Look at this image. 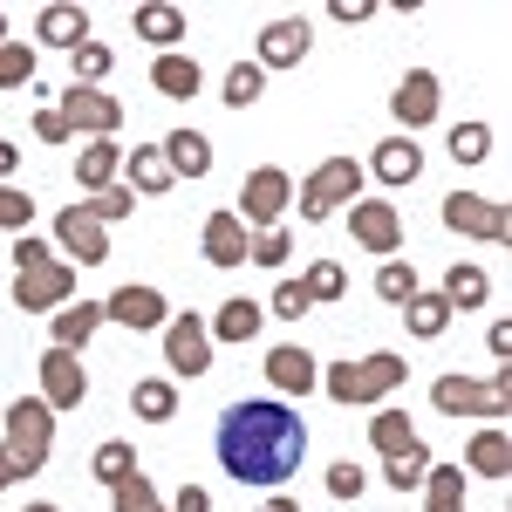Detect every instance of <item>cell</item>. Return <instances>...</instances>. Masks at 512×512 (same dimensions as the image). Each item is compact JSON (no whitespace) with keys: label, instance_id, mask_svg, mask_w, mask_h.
<instances>
[{"label":"cell","instance_id":"obj_1","mask_svg":"<svg viewBox=\"0 0 512 512\" xmlns=\"http://www.w3.org/2000/svg\"><path fill=\"white\" fill-rule=\"evenodd\" d=\"M212 451H219L233 485H287L301 472V458H308V424L280 396H246V403L219 410Z\"/></svg>","mask_w":512,"mask_h":512},{"label":"cell","instance_id":"obj_2","mask_svg":"<svg viewBox=\"0 0 512 512\" xmlns=\"http://www.w3.org/2000/svg\"><path fill=\"white\" fill-rule=\"evenodd\" d=\"M355 198H362V164H355V158H328V164L308 171V185L294 192V205H301V219H308V226H321V219L349 212Z\"/></svg>","mask_w":512,"mask_h":512},{"label":"cell","instance_id":"obj_3","mask_svg":"<svg viewBox=\"0 0 512 512\" xmlns=\"http://www.w3.org/2000/svg\"><path fill=\"white\" fill-rule=\"evenodd\" d=\"M431 410L437 417H492V424H499L512 410V383L506 376H492V383H478V376H437Z\"/></svg>","mask_w":512,"mask_h":512},{"label":"cell","instance_id":"obj_4","mask_svg":"<svg viewBox=\"0 0 512 512\" xmlns=\"http://www.w3.org/2000/svg\"><path fill=\"white\" fill-rule=\"evenodd\" d=\"M287 205H294V178H287L280 164H253V171H246V185H239V212H233V219L246 226V233H253V226L267 233Z\"/></svg>","mask_w":512,"mask_h":512},{"label":"cell","instance_id":"obj_5","mask_svg":"<svg viewBox=\"0 0 512 512\" xmlns=\"http://www.w3.org/2000/svg\"><path fill=\"white\" fill-rule=\"evenodd\" d=\"M55 117L69 123V137H117V123H123V103L117 96H103V89H82V82H69L62 96H55Z\"/></svg>","mask_w":512,"mask_h":512},{"label":"cell","instance_id":"obj_6","mask_svg":"<svg viewBox=\"0 0 512 512\" xmlns=\"http://www.w3.org/2000/svg\"><path fill=\"white\" fill-rule=\"evenodd\" d=\"M7 451H21L35 472L48 465V451H55V410L41 396H14L7 403Z\"/></svg>","mask_w":512,"mask_h":512},{"label":"cell","instance_id":"obj_7","mask_svg":"<svg viewBox=\"0 0 512 512\" xmlns=\"http://www.w3.org/2000/svg\"><path fill=\"white\" fill-rule=\"evenodd\" d=\"M349 239L362 246V253L396 260V253H403V219H396V205L390 198H355L349 205Z\"/></svg>","mask_w":512,"mask_h":512},{"label":"cell","instance_id":"obj_8","mask_svg":"<svg viewBox=\"0 0 512 512\" xmlns=\"http://www.w3.org/2000/svg\"><path fill=\"white\" fill-rule=\"evenodd\" d=\"M437 110H444V82L431 76V69H410V76L390 89V117L403 123L396 137H410V130H424V123H437Z\"/></svg>","mask_w":512,"mask_h":512},{"label":"cell","instance_id":"obj_9","mask_svg":"<svg viewBox=\"0 0 512 512\" xmlns=\"http://www.w3.org/2000/svg\"><path fill=\"white\" fill-rule=\"evenodd\" d=\"M308 48H315V21L308 14H280V21H267L260 28V69H301L308 62Z\"/></svg>","mask_w":512,"mask_h":512},{"label":"cell","instance_id":"obj_10","mask_svg":"<svg viewBox=\"0 0 512 512\" xmlns=\"http://www.w3.org/2000/svg\"><path fill=\"white\" fill-rule=\"evenodd\" d=\"M69 301H76V267H55V260H48V267L14 280V308H21V315H62Z\"/></svg>","mask_w":512,"mask_h":512},{"label":"cell","instance_id":"obj_11","mask_svg":"<svg viewBox=\"0 0 512 512\" xmlns=\"http://www.w3.org/2000/svg\"><path fill=\"white\" fill-rule=\"evenodd\" d=\"M164 362H171V376H205L212 369V328L198 315H171L164 321Z\"/></svg>","mask_w":512,"mask_h":512},{"label":"cell","instance_id":"obj_12","mask_svg":"<svg viewBox=\"0 0 512 512\" xmlns=\"http://www.w3.org/2000/svg\"><path fill=\"white\" fill-rule=\"evenodd\" d=\"M444 233H465V239H506V205L499 198H478V192H451L444 198Z\"/></svg>","mask_w":512,"mask_h":512},{"label":"cell","instance_id":"obj_13","mask_svg":"<svg viewBox=\"0 0 512 512\" xmlns=\"http://www.w3.org/2000/svg\"><path fill=\"white\" fill-rule=\"evenodd\" d=\"M103 321H123V328H137V335H151V328L171 321V308H164V294L151 280H123L117 294L103 301Z\"/></svg>","mask_w":512,"mask_h":512},{"label":"cell","instance_id":"obj_14","mask_svg":"<svg viewBox=\"0 0 512 512\" xmlns=\"http://www.w3.org/2000/svg\"><path fill=\"white\" fill-rule=\"evenodd\" d=\"M369 178L390 185V192L417 185V178H424V144H417V137H383V144L369 151Z\"/></svg>","mask_w":512,"mask_h":512},{"label":"cell","instance_id":"obj_15","mask_svg":"<svg viewBox=\"0 0 512 512\" xmlns=\"http://www.w3.org/2000/svg\"><path fill=\"white\" fill-rule=\"evenodd\" d=\"M82 396H89L82 355H69V349H48V355H41V403H48V410H76Z\"/></svg>","mask_w":512,"mask_h":512},{"label":"cell","instance_id":"obj_16","mask_svg":"<svg viewBox=\"0 0 512 512\" xmlns=\"http://www.w3.org/2000/svg\"><path fill=\"white\" fill-rule=\"evenodd\" d=\"M267 383L280 390V403H287V396H308L321 383V362L301 349V342H274V349H267Z\"/></svg>","mask_w":512,"mask_h":512},{"label":"cell","instance_id":"obj_17","mask_svg":"<svg viewBox=\"0 0 512 512\" xmlns=\"http://www.w3.org/2000/svg\"><path fill=\"white\" fill-rule=\"evenodd\" d=\"M55 239L69 246V260H82V267H103V260H110V233L89 219V205H69V212H55Z\"/></svg>","mask_w":512,"mask_h":512},{"label":"cell","instance_id":"obj_18","mask_svg":"<svg viewBox=\"0 0 512 512\" xmlns=\"http://www.w3.org/2000/svg\"><path fill=\"white\" fill-rule=\"evenodd\" d=\"M465 478H499L512 472V437L499 431V424H485V431H472V444H465V465H458Z\"/></svg>","mask_w":512,"mask_h":512},{"label":"cell","instance_id":"obj_19","mask_svg":"<svg viewBox=\"0 0 512 512\" xmlns=\"http://www.w3.org/2000/svg\"><path fill=\"white\" fill-rule=\"evenodd\" d=\"M117 171L130 178V198H164L171 185H178V178H171V164H164V151H158V144H137V151H130V158H123Z\"/></svg>","mask_w":512,"mask_h":512},{"label":"cell","instance_id":"obj_20","mask_svg":"<svg viewBox=\"0 0 512 512\" xmlns=\"http://www.w3.org/2000/svg\"><path fill=\"white\" fill-rule=\"evenodd\" d=\"M403 376H410V362L396 349H376V355H362L355 362V383H362V403H383L390 390H403Z\"/></svg>","mask_w":512,"mask_h":512},{"label":"cell","instance_id":"obj_21","mask_svg":"<svg viewBox=\"0 0 512 512\" xmlns=\"http://www.w3.org/2000/svg\"><path fill=\"white\" fill-rule=\"evenodd\" d=\"M205 328H212V349H219V342H253V335L267 328V308H260V301H246V294H233V301L205 321Z\"/></svg>","mask_w":512,"mask_h":512},{"label":"cell","instance_id":"obj_22","mask_svg":"<svg viewBox=\"0 0 512 512\" xmlns=\"http://www.w3.org/2000/svg\"><path fill=\"white\" fill-rule=\"evenodd\" d=\"M151 89H158V96H171V103H185V96H198V89H205V69H198L192 55H178V48H171V55H158V62H151Z\"/></svg>","mask_w":512,"mask_h":512},{"label":"cell","instance_id":"obj_23","mask_svg":"<svg viewBox=\"0 0 512 512\" xmlns=\"http://www.w3.org/2000/svg\"><path fill=\"white\" fill-rule=\"evenodd\" d=\"M246 246H253V233L239 226L233 212H212V219H205V260H212V267H239Z\"/></svg>","mask_w":512,"mask_h":512},{"label":"cell","instance_id":"obj_24","mask_svg":"<svg viewBox=\"0 0 512 512\" xmlns=\"http://www.w3.org/2000/svg\"><path fill=\"white\" fill-rule=\"evenodd\" d=\"M130 28H137V41H151L158 55H171V48L185 41V7H164V0H158V7H137Z\"/></svg>","mask_w":512,"mask_h":512},{"label":"cell","instance_id":"obj_25","mask_svg":"<svg viewBox=\"0 0 512 512\" xmlns=\"http://www.w3.org/2000/svg\"><path fill=\"white\" fill-rule=\"evenodd\" d=\"M437 294H444V308H451V315H458V308H485V301H492V274L472 267V260H458V267L444 274Z\"/></svg>","mask_w":512,"mask_h":512},{"label":"cell","instance_id":"obj_26","mask_svg":"<svg viewBox=\"0 0 512 512\" xmlns=\"http://www.w3.org/2000/svg\"><path fill=\"white\" fill-rule=\"evenodd\" d=\"M158 151H164V164H171V178H205V171H212V144H205L198 130H171Z\"/></svg>","mask_w":512,"mask_h":512},{"label":"cell","instance_id":"obj_27","mask_svg":"<svg viewBox=\"0 0 512 512\" xmlns=\"http://www.w3.org/2000/svg\"><path fill=\"white\" fill-rule=\"evenodd\" d=\"M35 41H48V48H82L89 41V7H41Z\"/></svg>","mask_w":512,"mask_h":512},{"label":"cell","instance_id":"obj_28","mask_svg":"<svg viewBox=\"0 0 512 512\" xmlns=\"http://www.w3.org/2000/svg\"><path fill=\"white\" fill-rule=\"evenodd\" d=\"M403 321H410V335H417V342H437V335L451 328V308H444V294H437V287H417V294L403 301Z\"/></svg>","mask_w":512,"mask_h":512},{"label":"cell","instance_id":"obj_29","mask_svg":"<svg viewBox=\"0 0 512 512\" xmlns=\"http://www.w3.org/2000/svg\"><path fill=\"white\" fill-rule=\"evenodd\" d=\"M417 492H424V512H465V492H472V478L458 472V465H431V478H424Z\"/></svg>","mask_w":512,"mask_h":512},{"label":"cell","instance_id":"obj_30","mask_svg":"<svg viewBox=\"0 0 512 512\" xmlns=\"http://www.w3.org/2000/svg\"><path fill=\"white\" fill-rule=\"evenodd\" d=\"M130 417H144V424H171V417H178V390H171V376H144V383L130 390Z\"/></svg>","mask_w":512,"mask_h":512},{"label":"cell","instance_id":"obj_31","mask_svg":"<svg viewBox=\"0 0 512 512\" xmlns=\"http://www.w3.org/2000/svg\"><path fill=\"white\" fill-rule=\"evenodd\" d=\"M369 444H376L383 458H396V451H410V444H424V437H417V417H410V410H390V403H383L376 424H369Z\"/></svg>","mask_w":512,"mask_h":512},{"label":"cell","instance_id":"obj_32","mask_svg":"<svg viewBox=\"0 0 512 512\" xmlns=\"http://www.w3.org/2000/svg\"><path fill=\"white\" fill-rule=\"evenodd\" d=\"M96 328H103V301H69V308L55 315V349H69V355H76L82 342L96 335Z\"/></svg>","mask_w":512,"mask_h":512},{"label":"cell","instance_id":"obj_33","mask_svg":"<svg viewBox=\"0 0 512 512\" xmlns=\"http://www.w3.org/2000/svg\"><path fill=\"white\" fill-rule=\"evenodd\" d=\"M117 164H123V151L110 144V137H96L89 151L76 158V185L82 192H103V185H117Z\"/></svg>","mask_w":512,"mask_h":512},{"label":"cell","instance_id":"obj_34","mask_svg":"<svg viewBox=\"0 0 512 512\" xmlns=\"http://www.w3.org/2000/svg\"><path fill=\"white\" fill-rule=\"evenodd\" d=\"M130 472H144V465H137V444H117V437H110V444H96V458H89V478H96V485H110V492H117Z\"/></svg>","mask_w":512,"mask_h":512},{"label":"cell","instance_id":"obj_35","mask_svg":"<svg viewBox=\"0 0 512 512\" xmlns=\"http://www.w3.org/2000/svg\"><path fill=\"white\" fill-rule=\"evenodd\" d=\"M431 444H410V451H396V458H383V478H390V492H417L424 478H431Z\"/></svg>","mask_w":512,"mask_h":512},{"label":"cell","instance_id":"obj_36","mask_svg":"<svg viewBox=\"0 0 512 512\" xmlns=\"http://www.w3.org/2000/svg\"><path fill=\"white\" fill-rule=\"evenodd\" d=\"M69 62H76V82L82 89H103V76H110V69H117V55H110V41H82V48H69Z\"/></svg>","mask_w":512,"mask_h":512},{"label":"cell","instance_id":"obj_37","mask_svg":"<svg viewBox=\"0 0 512 512\" xmlns=\"http://www.w3.org/2000/svg\"><path fill=\"white\" fill-rule=\"evenodd\" d=\"M260 96H267V69H260V62H233V69H226V103H233V110H253Z\"/></svg>","mask_w":512,"mask_h":512},{"label":"cell","instance_id":"obj_38","mask_svg":"<svg viewBox=\"0 0 512 512\" xmlns=\"http://www.w3.org/2000/svg\"><path fill=\"white\" fill-rule=\"evenodd\" d=\"M110 512H164L158 485H151V472H130L117 485V499H110Z\"/></svg>","mask_w":512,"mask_h":512},{"label":"cell","instance_id":"obj_39","mask_svg":"<svg viewBox=\"0 0 512 512\" xmlns=\"http://www.w3.org/2000/svg\"><path fill=\"white\" fill-rule=\"evenodd\" d=\"M82 205H89V219H96V226H117V219H130V212H137L130 185H103V192H89Z\"/></svg>","mask_w":512,"mask_h":512},{"label":"cell","instance_id":"obj_40","mask_svg":"<svg viewBox=\"0 0 512 512\" xmlns=\"http://www.w3.org/2000/svg\"><path fill=\"white\" fill-rule=\"evenodd\" d=\"M485 151H492V123H485V117L451 123V158H458V164H478Z\"/></svg>","mask_w":512,"mask_h":512},{"label":"cell","instance_id":"obj_41","mask_svg":"<svg viewBox=\"0 0 512 512\" xmlns=\"http://www.w3.org/2000/svg\"><path fill=\"white\" fill-rule=\"evenodd\" d=\"M35 82V48L28 41H0V89H28Z\"/></svg>","mask_w":512,"mask_h":512},{"label":"cell","instance_id":"obj_42","mask_svg":"<svg viewBox=\"0 0 512 512\" xmlns=\"http://www.w3.org/2000/svg\"><path fill=\"white\" fill-rule=\"evenodd\" d=\"M301 280H308V301H342L349 294V267L342 260H315Z\"/></svg>","mask_w":512,"mask_h":512},{"label":"cell","instance_id":"obj_43","mask_svg":"<svg viewBox=\"0 0 512 512\" xmlns=\"http://www.w3.org/2000/svg\"><path fill=\"white\" fill-rule=\"evenodd\" d=\"M417 287H424V280H417V267H410V260H383V274H376V294H383L390 308H403Z\"/></svg>","mask_w":512,"mask_h":512},{"label":"cell","instance_id":"obj_44","mask_svg":"<svg viewBox=\"0 0 512 512\" xmlns=\"http://www.w3.org/2000/svg\"><path fill=\"white\" fill-rule=\"evenodd\" d=\"M35 226V198L21 185H0V233H28Z\"/></svg>","mask_w":512,"mask_h":512},{"label":"cell","instance_id":"obj_45","mask_svg":"<svg viewBox=\"0 0 512 512\" xmlns=\"http://www.w3.org/2000/svg\"><path fill=\"white\" fill-rule=\"evenodd\" d=\"M321 390L335 396V403H349V410H362V383H355V362H328V369H321Z\"/></svg>","mask_w":512,"mask_h":512},{"label":"cell","instance_id":"obj_46","mask_svg":"<svg viewBox=\"0 0 512 512\" xmlns=\"http://www.w3.org/2000/svg\"><path fill=\"white\" fill-rule=\"evenodd\" d=\"M287 253H294V239L280 233V226L253 233V246H246V260H260V267H287Z\"/></svg>","mask_w":512,"mask_h":512},{"label":"cell","instance_id":"obj_47","mask_svg":"<svg viewBox=\"0 0 512 512\" xmlns=\"http://www.w3.org/2000/svg\"><path fill=\"white\" fill-rule=\"evenodd\" d=\"M362 492H369V472L362 465H349V458L328 465V499H362Z\"/></svg>","mask_w":512,"mask_h":512},{"label":"cell","instance_id":"obj_48","mask_svg":"<svg viewBox=\"0 0 512 512\" xmlns=\"http://www.w3.org/2000/svg\"><path fill=\"white\" fill-rule=\"evenodd\" d=\"M308 308H315V301H308V280H280L274 287V315L280 321H301Z\"/></svg>","mask_w":512,"mask_h":512},{"label":"cell","instance_id":"obj_49","mask_svg":"<svg viewBox=\"0 0 512 512\" xmlns=\"http://www.w3.org/2000/svg\"><path fill=\"white\" fill-rule=\"evenodd\" d=\"M14 267H21V274L48 267V239H35V233H14Z\"/></svg>","mask_w":512,"mask_h":512},{"label":"cell","instance_id":"obj_50","mask_svg":"<svg viewBox=\"0 0 512 512\" xmlns=\"http://www.w3.org/2000/svg\"><path fill=\"white\" fill-rule=\"evenodd\" d=\"M164 512H212V492L192 478V485H178V492H171V506H164Z\"/></svg>","mask_w":512,"mask_h":512},{"label":"cell","instance_id":"obj_51","mask_svg":"<svg viewBox=\"0 0 512 512\" xmlns=\"http://www.w3.org/2000/svg\"><path fill=\"white\" fill-rule=\"evenodd\" d=\"M21 478H35V465H28L21 451H7V444H0V492H7V485H21Z\"/></svg>","mask_w":512,"mask_h":512},{"label":"cell","instance_id":"obj_52","mask_svg":"<svg viewBox=\"0 0 512 512\" xmlns=\"http://www.w3.org/2000/svg\"><path fill=\"white\" fill-rule=\"evenodd\" d=\"M328 14H335L342 28H355V21H369L376 7H369V0H328Z\"/></svg>","mask_w":512,"mask_h":512},{"label":"cell","instance_id":"obj_53","mask_svg":"<svg viewBox=\"0 0 512 512\" xmlns=\"http://www.w3.org/2000/svg\"><path fill=\"white\" fill-rule=\"evenodd\" d=\"M35 137H41V144H62V137H69V123L55 117V110H35Z\"/></svg>","mask_w":512,"mask_h":512},{"label":"cell","instance_id":"obj_54","mask_svg":"<svg viewBox=\"0 0 512 512\" xmlns=\"http://www.w3.org/2000/svg\"><path fill=\"white\" fill-rule=\"evenodd\" d=\"M485 342H492V355L506 362V355H512V321H492V335H485Z\"/></svg>","mask_w":512,"mask_h":512},{"label":"cell","instance_id":"obj_55","mask_svg":"<svg viewBox=\"0 0 512 512\" xmlns=\"http://www.w3.org/2000/svg\"><path fill=\"white\" fill-rule=\"evenodd\" d=\"M7 171H21V151H14V144L0 137V185H7Z\"/></svg>","mask_w":512,"mask_h":512},{"label":"cell","instance_id":"obj_56","mask_svg":"<svg viewBox=\"0 0 512 512\" xmlns=\"http://www.w3.org/2000/svg\"><path fill=\"white\" fill-rule=\"evenodd\" d=\"M260 512H301L294 499H260Z\"/></svg>","mask_w":512,"mask_h":512},{"label":"cell","instance_id":"obj_57","mask_svg":"<svg viewBox=\"0 0 512 512\" xmlns=\"http://www.w3.org/2000/svg\"><path fill=\"white\" fill-rule=\"evenodd\" d=\"M0 41H7V7H0Z\"/></svg>","mask_w":512,"mask_h":512},{"label":"cell","instance_id":"obj_58","mask_svg":"<svg viewBox=\"0 0 512 512\" xmlns=\"http://www.w3.org/2000/svg\"><path fill=\"white\" fill-rule=\"evenodd\" d=\"M28 512H62V506H28Z\"/></svg>","mask_w":512,"mask_h":512}]
</instances>
